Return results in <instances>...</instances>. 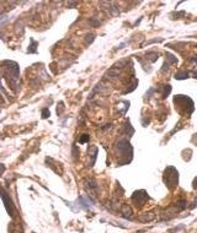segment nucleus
Wrapping results in <instances>:
<instances>
[{
    "mask_svg": "<svg viewBox=\"0 0 197 233\" xmlns=\"http://www.w3.org/2000/svg\"><path fill=\"white\" fill-rule=\"evenodd\" d=\"M3 66H4V76L7 77L10 76L11 80L9 81V84L15 88L18 86V81H19V76H20V69H19V65L14 63V62H4L3 63ZM16 91V88H15Z\"/></svg>",
    "mask_w": 197,
    "mask_h": 233,
    "instance_id": "1",
    "label": "nucleus"
},
{
    "mask_svg": "<svg viewBox=\"0 0 197 233\" xmlns=\"http://www.w3.org/2000/svg\"><path fill=\"white\" fill-rule=\"evenodd\" d=\"M164 182H165V185L168 187V189H170V190H174L177 187L179 172L172 167V166H169L165 169V172H164Z\"/></svg>",
    "mask_w": 197,
    "mask_h": 233,
    "instance_id": "2",
    "label": "nucleus"
},
{
    "mask_svg": "<svg viewBox=\"0 0 197 233\" xmlns=\"http://www.w3.org/2000/svg\"><path fill=\"white\" fill-rule=\"evenodd\" d=\"M148 194H147V191H144V190H139V191H136V193L133 194V196H132V200H133V203H136L137 205H143L147 200H148Z\"/></svg>",
    "mask_w": 197,
    "mask_h": 233,
    "instance_id": "3",
    "label": "nucleus"
},
{
    "mask_svg": "<svg viewBox=\"0 0 197 233\" xmlns=\"http://www.w3.org/2000/svg\"><path fill=\"white\" fill-rule=\"evenodd\" d=\"M1 198H3V201H4V204H5V207H6V210H7V212H9L12 217H14V206H12V203H11V200H9V198H7V195H6V193L4 191L3 193V195H1Z\"/></svg>",
    "mask_w": 197,
    "mask_h": 233,
    "instance_id": "4",
    "label": "nucleus"
},
{
    "mask_svg": "<svg viewBox=\"0 0 197 233\" xmlns=\"http://www.w3.org/2000/svg\"><path fill=\"white\" fill-rule=\"evenodd\" d=\"M154 217H155V215H154L153 212H147V213H144L143 216H141V217H139V220H141L142 222H149V221H152Z\"/></svg>",
    "mask_w": 197,
    "mask_h": 233,
    "instance_id": "5",
    "label": "nucleus"
},
{
    "mask_svg": "<svg viewBox=\"0 0 197 233\" xmlns=\"http://www.w3.org/2000/svg\"><path fill=\"white\" fill-rule=\"evenodd\" d=\"M89 153H90V157H91V164H90V166H94V163H95V160H96L97 147H96V146H91V147H90V151H89Z\"/></svg>",
    "mask_w": 197,
    "mask_h": 233,
    "instance_id": "6",
    "label": "nucleus"
},
{
    "mask_svg": "<svg viewBox=\"0 0 197 233\" xmlns=\"http://www.w3.org/2000/svg\"><path fill=\"white\" fill-rule=\"evenodd\" d=\"M122 213H123V216H125L126 219H132V211H131V209H129L127 205H123Z\"/></svg>",
    "mask_w": 197,
    "mask_h": 233,
    "instance_id": "7",
    "label": "nucleus"
},
{
    "mask_svg": "<svg viewBox=\"0 0 197 233\" xmlns=\"http://www.w3.org/2000/svg\"><path fill=\"white\" fill-rule=\"evenodd\" d=\"M187 77H188L187 71H180V72H176V75H175V79H177V80H185Z\"/></svg>",
    "mask_w": 197,
    "mask_h": 233,
    "instance_id": "8",
    "label": "nucleus"
},
{
    "mask_svg": "<svg viewBox=\"0 0 197 233\" xmlns=\"http://www.w3.org/2000/svg\"><path fill=\"white\" fill-rule=\"evenodd\" d=\"M170 91H171V86H170V85H165V86H164V87H163V93H161L163 97L165 98V97L170 93Z\"/></svg>",
    "mask_w": 197,
    "mask_h": 233,
    "instance_id": "9",
    "label": "nucleus"
},
{
    "mask_svg": "<svg viewBox=\"0 0 197 233\" xmlns=\"http://www.w3.org/2000/svg\"><path fill=\"white\" fill-rule=\"evenodd\" d=\"M166 59L170 62V64H176L177 63V58H175L172 54H166Z\"/></svg>",
    "mask_w": 197,
    "mask_h": 233,
    "instance_id": "10",
    "label": "nucleus"
},
{
    "mask_svg": "<svg viewBox=\"0 0 197 233\" xmlns=\"http://www.w3.org/2000/svg\"><path fill=\"white\" fill-rule=\"evenodd\" d=\"M185 207H186V201L185 200H181V201L177 203V209L179 210H184Z\"/></svg>",
    "mask_w": 197,
    "mask_h": 233,
    "instance_id": "11",
    "label": "nucleus"
},
{
    "mask_svg": "<svg viewBox=\"0 0 197 233\" xmlns=\"http://www.w3.org/2000/svg\"><path fill=\"white\" fill-rule=\"evenodd\" d=\"M81 144L83 143H86V141H89V135H84V136H81V139L79 140Z\"/></svg>",
    "mask_w": 197,
    "mask_h": 233,
    "instance_id": "12",
    "label": "nucleus"
},
{
    "mask_svg": "<svg viewBox=\"0 0 197 233\" xmlns=\"http://www.w3.org/2000/svg\"><path fill=\"white\" fill-rule=\"evenodd\" d=\"M43 118H47V117H48V109H43Z\"/></svg>",
    "mask_w": 197,
    "mask_h": 233,
    "instance_id": "13",
    "label": "nucleus"
},
{
    "mask_svg": "<svg viewBox=\"0 0 197 233\" xmlns=\"http://www.w3.org/2000/svg\"><path fill=\"white\" fill-rule=\"evenodd\" d=\"M193 188H195V189H197V177L193 179Z\"/></svg>",
    "mask_w": 197,
    "mask_h": 233,
    "instance_id": "14",
    "label": "nucleus"
},
{
    "mask_svg": "<svg viewBox=\"0 0 197 233\" xmlns=\"http://www.w3.org/2000/svg\"><path fill=\"white\" fill-rule=\"evenodd\" d=\"M193 77H196V79H197V71H195V72H193Z\"/></svg>",
    "mask_w": 197,
    "mask_h": 233,
    "instance_id": "15",
    "label": "nucleus"
}]
</instances>
